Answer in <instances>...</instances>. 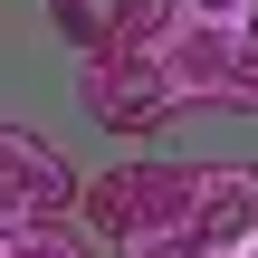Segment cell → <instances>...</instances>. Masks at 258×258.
Segmentation results:
<instances>
[{"label": "cell", "mask_w": 258, "mask_h": 258, "mask_svg": "<svg viewBox=\"0 0 258 258\" xmlns=\"http://www.w3.org/2000/svg\"><path fill=\"white\" fill-rule=\"evenodd\" d=\"M163 19H201V29H258V0H163Z\"/></svg>", "instance_id": "9"}, {"label": "cell", "mask_w": 258, "mask_h": 258, "mask_svg": "<svg viewBox=\"0 0 258 258\" xmlns=\"http://www.w3.org/2000/svg\"><path fill=\"white\" fill-rule=\"evenodd\" d=\"M220 105L230 115H258V29L230 38V77H220Z\"/></svg>", "instance_id": "8"}, {"label": "cell", "mask_w": 258, "mask_h": 258, "mask_svg": "<svg viewBox=\"0 0 258 258\" xmlns=\"http://www.w3.org/2000/svg\"><path fill=\"white\" fill-rule=\"evenodd\" d=\"M67 201H77V182H67V163L48 153V134L0 124V230H19V220H57Z\"/></svg>", "instance_id": "5"}, {"label": "cell", "mask_w": 258, "mask_h": 258, "mask_svg": "<svg viewBox=\"0 0 258 258\" xmlns=\"http://www.w3.org/2000/svg\"><path fill=\"white\" fill-rule=\"evenodd\" d=\"M48 19H57V38L77 57H105V48H144L163 0H48Z\"/></svg>", "instance_id": "6"}, {"label": "cell", "mask_w": 258, "mask_h": 258, "mask_svg": "<svg viewBox=\"0 0 258 258\" xmlns=\"http://www.w3.org/2000/svg\"><path fill=\"white\" fill-rule=\"evenodd\" d=\"M182 230L211 258H239L258 239V163H191V211Z\"/></svg>", "instance_id": "3"}, {"label": "cell", "mask_w": 258, "mask_h": 258, "mask_svg": "<svg viewBox=\"0 0 258 258\" xmlns=\"http://www.w3.org/2000/svg\"><path fill=\"white\" fill-rule=\"evenodd\" d=\"M172 115H182V105H172V86L153 77L144 48H105V57H86V124L144 144V134H163Z\"/></svg>", "instance_id": "2"}, {"label": "cell", "mask_w": 258, "mask_h": 258, "mask_svg": "<svg viewBox=\"0 0 258 258\" xmlns=\"http://www.w3.org/2000/svg\"><path fill=\"white\" fill-rule=\"evenodd\" d=\"M115 258H211L191 230H144V239H115Z\"/></svg>", "instance_id": "10"}, {"label": "cell", "mask_w": 258, "mask_h": 258, "mask_svg": "<svg viewBox=\"0 0 258 258\" xmlns=\"http://www.w3.org/2000/svg\"><path fill=\"white\" fill-rule=\"evenodd\" d=\"M144 57H153V77L172 86V105H220V77H230V29H201V19H153V29H144Z\"/></svg>", "instance_id": "4"}, {"label": "cell", "mask_w": 258, "mask_h": 258, "mask_svg": "<svg viewBox=\"0 0 258 258\" xmlns=\"http://www.w3.org/2000/svg\"><path fill=\"white\" fill-rule=\"evenodd\" d=\"M0 258H96V249H86V230L57 211V220H19V230H0Z\"/></svg>", "instance_id": "7"}, {"label": "cell", "mask_w": 258, "mask_h": 258, "mask_svg": "<svg viewBox=\"0 0 258 258\" xmlns=\"http://www.w3.org/2000/svg\"><path fill=\"white\" fill-rule=\"evenodd\" d=\"M239 258H258V239H249V249H239Z\"/></svg>", "instance_id": "11"}, {"label": "cell", "mask_w": 258, "mask_h": 258, "mask_svg": "<svg viewBox=\"0 0 258 258\" xmlns=\"http://www.w3.org/2000/svg\"><path fill=\"white\" fill-rule=\"evenodd\" d=\"M191 211V163H115L105 182L77 191V220L96 239H144V230H182Z\"/></svg>", "instance_id": "1"}]
</instances>
